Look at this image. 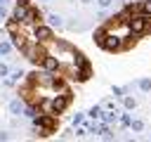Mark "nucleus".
<instances>
[{"instance_id":"obj_7","label":"nucleus","mask_w":151,"mask_h":142,"mask_svg":"<svg viewBox=\"0 0 151 142\" xmlns=\"http://www.w3.org/2000/svg\"><path fill=\"white\" fill-rule=\"evenodd\" d=\"M45 21L50 24V28H61V26H64V19H61V14H57V12H50Z\"/></svg>"},{"instance_id":"obj_17","label":"nucleus","mask_w":151,"mask_h":142,"mask_svg":"<svg viewBox=\"0 0 151 142\" xmlns=\"http://www.w3.org/2000/svg\"><path fill=\"white\" fill-rule=\"evenodd\" d=\"M0 5H5V7H7V5H9V0H0Z\"/></svg>"},{"instance_id":"obj_14","label":"nucleus","mask_w":151,"mask_h":142,"mask_svg":"<svg viewBox=\"0 0 151 142\" xmlns=\"http://www.w3.org/2000/svg\"><path fill=\"white\" fill-rule=\"evenodd\" d=\"M111 2H113V0H97V5H99L101 9H106V7H111Z\"/></svg>"},{"instance_id":"obj_13","label":"nucleus","mask_w":151,"mask_h":142,"mask_svg":"<svg viewBox=\"0 0 151 142\" xmlns=\"http://www.w3.org/2000/svg\"><path fill=\"white\" fill-rule=\"evenodd\" d=\"M130 125H132V130H142V128H144L142 121H130Z\"/></svg>"},{"instance_id":"obj_6","label":"nucleus","mask_w":151,"mask_h":142,"mask_svg":"<svg viewBox=\"0 0 151 142\" xmlns=\"http://www.w3.org/2000/svg\"><path fill=\"white\" fill-rule=\"evenodd\" d=\"M35 33H38V40H40V43H47V40L52 38V28L45 26V24H38V26H35Z\"/></svg>"},{"instance_id":"obj_4","label":"nucleus","mask_w":151,"mask_h":142,"mask_svg":"<svg viewBox=\"0 0 151 142\" xmlns=\"http://www.w3.org/2000/svg\"><path fill=\"white\" fill-rule=\"evenodd\" d=\"M106 31H109V33H113V36H118V38H123L125 43H132V28H130V19H125V17L113 19V21L106 26Z\"/></svg>"},{"instance_id":"obj_12","label":"nucleus","mask_w":151,"mask_h":142,"mask_svg":"<svg viewBox=\"0 0 151 142\" xmlns=\"http://www.w3.org/2000/svg\"><path fill=\"white\" fill-rule=\"evenodd\" d=\"M123 104H125V109H134V104H137V102H134L132 97H125V99H123Z\"/></svg>"},{"instance_id":"obj_16","label":"nucleus","mask_w":151,"mask_h":142,"mask_svg":"<svg viewBox=\"0 0 151 142\" xmlns=\"http://www.w3.org/2000/svg\"><path fill=\"white\" fill-rule=\"evenodd\" d=\"M2 19H7V7H5V5H0V21H2Z\"/></svg>"},{"instance_id":"obj_3","label":"nucleus","mask_w":151,"mask_h":142,"mask_svg":"<svg viewBox=\"0 0 151 142\" xmlns=\"http://www.w3.org/2000/svg\"><path fill=\"white\" fill-rule=\"evenodd\" d=\"M97 43H99L104 50H109V52H118V50H123V47H127V45H130V43H125L123 38H118V36L109 33L106 28L97 31Z\"/></svg>"},{"instance_id":"obj_19","label":"nucleus","mask_w":151,"mask_h":142,"mask_svg":"<svg viewBox=\"0 0 151 142\" xmlns=\"http://www.w3.org/2000/svg\"><path fill=\"white\" fill-rule=\"evenodd\" d=\"M38 2H52V0H38Z\"/></svg>"},{"instance_id":"obj_10","label":"nucleus","mask_w":151,"mask_h":142,"mask_svg":"<svg viewBox=\"0 0 151 142\" xmlns=\"http://www.w3.org/2000/svg\"><path fill=\"white\" fill-rule=\"evenodd\" d=\"M9 52H12V43H7V40H2V43H0V54H2V57H7Z\"/></svg>"},{"instance_id":"obj_11","label":"nucleus","mask_w":151,"mask_h":142,"mask_svg":"<svg viewBox=\"0 0 151 142\" xmlns=\"http://www.w3.org/2000/svg\"><path fill=\"white\" fill-rule=\"evenodd\" d=\"M139 12L146 14V17H151V0H144V2L139 5Z\"/></svg>"},{"instance_id":"obj_18","label":"nucleus","mask_w":151,"mask_h":142,"mask_svg":"<svg viewBox=\"0 0 151 142\" xmlns=\"http://www.w3.org/2000/svg\"><path fill=\"white\" fill-rule=\"evenodd\" d=\"M80 2H85V5H87V2H92V0H80Z\"/></svg>"},{"instance_id":"obj_20","label":"nucleus","mask_w":151,"mask_h":142,"mask_svg":"<svg viewBox=\"0 0 151 142\" xmlns=\"http://www.w3.org/2000/svg\"><path fill=\"white\" fill-rule=\"evenodd\" d=\"M149 31H151V17H149Z\"/></svg>"},{"instance_id":"obj_1","label":"nucleus","mask_w":151,"mask_h":142,"mask_svg":"<svg viewBox=\"0 0 151 142\" xmlns=\"http://www.w3.org/2000/svg\"><path fill=\"white\" fill-rule=\"evenodd\" d=\"M12 14H14V19H17V21H28V24H35V26H38V24H42L40 12H35V7H31V5H28V2H24V0L14 5V12H12Z\"/></svg>"},{"instance_id":"obj_8","label":"nucleus","mask_w":151,"mask_h":142,"mask_svg":"<svg viewBox=\"0 0 151 142\" xmlns=\"http://www.w3.org/2000/svg\"><path fill=\"white\" fill-rule=\"evenodd\" d=\"M9 114H14V116L24 114V102H21V99H12V102H9Z\"/></svg>"},{"instance_id":"obj_9","label":"nucleus","mask_w":151,"mask_h":142,"mask_svg":"<svg viewBox=\"0 0 151 142\" xmlns=\"http://www.w3.org/2000/svg\"><path fill=\"white\" fill-rule=\"evenodd\" d=\"M139 90L142 92H151V78H142L139 80Z\"/></svg>"},{"instance_id":"obj_2","label":"nucleus","mask_w":151,"mask_h":142,"mask_svg":"<svg viewBox=\"0 0 151 142\" xmlns=\"http://www.w3.org/2000/svg\"><path fill=\"white\" fill-rule=\"evenodd\" d=\"M68 102H71V97H68V92H64V95H57V97H52V99L40 102V104H38V109H40L42 114L57 116V114H61V111L68 106Z\"/></svg>"},{"instance_id":"obj_15","label":"nucleus","mask_w":151,"mask_h":142,"mask_svg":"<svg viewBox=\"0 0 151 142\" xmlns=\"http://www.w3.org/2000/svg\"><path fill=\"white\" fill-rule=\"evenodd\" d=\"M9 73V69H7V64H0V78H5Z\"/></svg>"},{"instance_id":"obj_5","label":"nucleus","mask_w":151,"mask_h":142,"mask_svg":"<svg viewBox=\"0 0 151 142\" xmlns=\"http://www.w3.org/2000/svg\"><path fill=\"white\" fill-rule=\"evenodd\" d=\"M130 28H132V36H142V33H146L149 31V17L146 14H134V17H130Z\"/></svg>"}]
</instances>
